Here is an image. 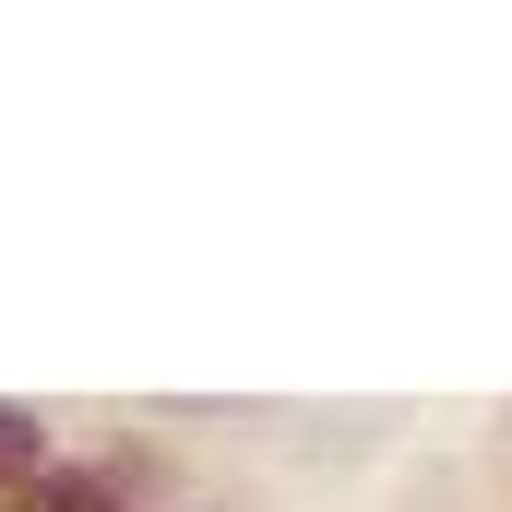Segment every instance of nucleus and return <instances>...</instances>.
I'll return each instance as SVG.
<instances>
[{
    "label": "nucleus",
    "instance_id": "1",
    "mask_svg": "<svg viewBox=\"0 0 512 512\" xmlns=\"http://www.w3.org/2000/svg\"><path fill=\"white\" fill-rule=\"evenodd\" d=\"M12 477H48V429L24 417V405H0V489Z\"/></svg>",
    "mask_w": 512,
    "mask_h": 512
},
{
    "label": "nucleus",
    "instance_id": "2",
    "mask_svg": "<svg viewBox=\"0 0 512 512\" xmlns=\"http://www.w3.org/2000/svg\"><path fill=\"white\" fill-rule=\"evenodd\" d=\"M48 512H120V501H108L96 477H48Z\"/></svg>",
    "mask_w": 512,
    "mask_h": 512
}]
</instances>
